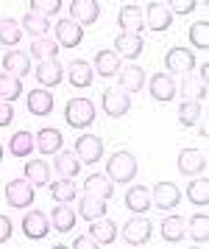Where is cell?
Listing matches in <instances>:
<instances>
[{
	"mask_svg": "<svg viewBox=\"0 0 209 249\" xmlns=\"http://www.w3.org/2000/svg\"><path fill=\"white\" fill-rule=\"evenodd\" d=\"M137 171H140V165H137V157H134L131 151H114L109 160H106V177H109L112 182H134V177H137Z\"/></svg>",
	"mask_w": 209,
	"mask_h": 249,
	"instance_id": "cell-1",
	"label": "cell"
},
{
	"mask_svg": "<svg viewBox=\"0 0 209 249\" xmlns=\"http://www.w3.org/2000/svg\"><path fill=\"white\" fill-rule=\"evenodd\" d=\"M64 121H67V126H73L78 132L89 129L95 124V104L89 98H70L64 107Z\"/></svg>",
	"mask_w": 209,
	"mask_h": 249,
	"instance_id": "cell-2",
	"label": "cell"
},
{
	"mask_svg": "<svg viewBox=\"0 0 209 249\" xmlns=\"http://www.w3.org/2000/svg\"><path fill=\"white\" fill-rule=\"evenodd\" d=\"M6 204L9 207H17V210H28L33 204V196H36V188H33L28 179H11L6 182Z\"/></svg>",
	"mask_w": 209,
	"mask_h": 249,
	"instance_id": "cell-3",
	"label": "cell"
},
{
	"mask_svg": "<svg viewBox=\"0 0 209 249\" xmlns=\"http://www.w3.org/2000/svg\"><path fill=\"white\" fill-rule=\"evenodd\" d=\"M151 235H154V224H151V218H145L143 213H134V218H129L126 227H123V241L131 244V247L148 244Z\"/></svg>",
	"mask_w": 209,
	"mask_h": 249,
	"instance_id": "cell-4",
	"label": "cell"
},
{
	"mask_svg": "<svg viewBox=\"0 0 209 249\" xmlns=\"http://www.w3.org/2000/svg\"><path fill=\"white\" fill-rule=\"evenodd\" d=\"M100 107L109 118H126L129 109H131V95L120 87H106L103 95H100Z\"/></svg>",
	"mask_w": 209,
	"mask_h": 249,
	"instance_id": "cell-5",
	"label": "cell"
},
{
	"mask_svg": "<svg viewBox=\"0 0 209 249\" xmlns=\"http://www.w3.org/2000/svg\"><path fill=\"white\" fill-rule=\"evenodd\" d=\"M73 151L78 154V160L84 165H95L98 160H103V137L87 132V135L76 137V148Z\"/></svg>",
	"mask_w": 209,
	"mask_h": 249,
	"instance_id": "cell-6",
	"label": "cell"
},
{
	"mask_svg": "<svg viewBox=\"0 0 209 249\" xmlns=\"http://www.w3.org/2000/svg\"><path fill=\"white\" fill-rule=\"evenodd\" d=\"M165 68L170 76H190L195 70V53L190 48H170L165 53Z\"/></svg>",
	"mask_w": 209,
	"mask_h": 249,
	"instance_id": "cell-7",
	"label": "cell"
},
{
	"mask_svg": "<svg viewBox=\"0 0 209 249\" xmlns=\"http://www.w3.org/2000/svg\"><path fill=\"white\" fill-rule=\"evenodd\" d=\"M148 92H151V98H154V101L170 104L178 95V84L173 81L170 73H154V76L148 79Z\"/></svg>",
	"mask_w": 209,
	"mask_h": 249,
	"instance_id": "cell-8",
	"label": "cell"
},
{
	"mask_svg": "<svg viewBox=\"0 0 209 249\" xmlns=\"http://www.w3.org/2000/svg\"><path fill=\"white\" fill-rule=\"evenodd\" d=\"M178 202H181V191H178L173 182H156L154 191H151V207H159V210H176Z\"/></svg>",
	"mask_w": 209,
	"mask_h": 249,
	"instance_id": "cell-9",
	"label": "cell"
},
{
	"mask_svg": "<svg viewBox=\"0 0 209 249\" xmlns=\"http://www.w3.org/2000/svg\"><path fill=\"white\" fill-rule=\"evenodd\" d=\"M143 17H145V28H151L156 34H162V31H167L173 25V12L165 3H148L143 9Z\"/></svg>",
	"mask_w": 209,
	"mask_h": 249,
	"instance_id": "cell-10",
	"label": "cell"
},
{
	"mask_svg": "<svg viewBox=\"0 0 209 249\" xmlns=\"http://www.w3.org/2000/svg\"><path fill=\"white\" fill-rule=\"evenodd\" d=\"M22 235L31 238V241H42L48 238L50 232V218L42 213V210H28V213L22 215Z\"/></svg>",
	"mask_w": 209,
	"mask_h": 249,
	"instance_id": "cell-11",
	"label": "cell"
},
{
	"mask_svg": "<svg viewBox=\"0 0 209 249\" xmlns=\"http://www.w3.org/2000/svg\"><path fill=\"white\" fill-rule=\"evenodd\" d=\"M33 148L39 154H45V157H53L59 148H64V135L59 129H53V126H45V129H39L33 135Z\"/></svg>",
	"mask_w": 209,
	"mask_h": 249,
	"instance_id": "cell-12",
	"label": "cell"
},
{
	"mask_svg": "<svg viewBox=\"0 0 209 249\" xmlns=\"http://www.w3.org/2000/svg\"><path fill=\"white\" fill-rule=\"evenodd\" d=\"M53 34L62 48H78L84 39V25H78L76 20H59L53 23Z\"/></svg>",
	"mask_w": 209,
	"mask_h": 249,
	"instance_id": "cell-13",
	"label": "cell"
},
{
	"mask_svg": "<svg viewBox=\"0 0 209 249\" xmlns=\"http://www.w3.org/2000/svg\"><path fill=\"white\" fill-rule=\"evenodd\" d=\"M117 25H120V31H129V34H143L145 31L143 6H134V3L120 6V12H117Z\"/></svg>",
	"mask_w": 209,
	"mask_h": 249,
	"instance_id": "cell-14",
	"label": "cell"
},
{
	"mask_svg": "<svg viewBox=\"0 0 209 249\" xmlns=\"http://www.w3.org/2000/svg\"><path fill=\"white\" fill-rule=\"evenodd\" d=\"M36 81H39V87H59L62 84V79H64V68H62V62L59 59H45V62H39L36 65Z\"/></svg>",
	"mask_w": 209,
	"mask_h": 249,
	"instance_id": "cell-15",
	"label": "cell"
},
{
	"mask_svg": "<svg viewBox=\"0 0 209 249\" xmlns=\"http://www.w3.org/2000/svg\"><path fill=\"white\" fill-rule=\"evenodd\" d=\"M178 171L184 177H198L207 171V154L198 148H181L178 151Z\"/></svg>",
	"mask_w": 209,
	"mask_h": 249,
	"instance_id": "cell-16",
	"label": "cell"
},
{
	"mask_svg": "<svg viewBox=\"0 0 209 249\" xmlns=\"http://www.w3.org/2000/svg\"><path fill=\"white\" fill-rule=\"evenodd\" d=\"M100 17V3L98 0H70V20L78 25H92Z\"/></svg>",
	"mask_w": 209,
	"mask_h": 249,
	"instance_id": "cell-17",
	"label": "cell"
},
{
	"mask_svg": "<svg viewBox=\"0 0 209 249\" xmlns=\"http://www.w3.org/2000/svg\"><path fill=\"white\" fill-rule=\"evenodd\" d=\"M25 104H28V112L36 115V118H45V115L53 112V92L48 90V87H33L31 92H28V98H25Z\"/></svg>",
	"mask_w": 209,
	"mask_h": 249,
	"instance_id": "cell-18",
	"label": "cell"
},
{
	"mask_svg": "<svg viewBox=\"0 0 209 249\" xmlns=\"http://www.w3.org/2000/svg\"><path fill=\"white\" fill-rule=\"evenodd\" d=\"M145 48V39L143 34H129V31H120V34L114 36V53L117 56H126V59H137L143 53Z\"/></svg>",
	"mask_w": 209,
	"mask_h": 249,
	"instance_id": "cell-19",
	"label": "cell"
},
{
	"mask_svg": "<svg viewBox=\"0 0 209 249\" xmlns=\"http://www.w3.org/2000/svg\"><path fill=\"white\" fill-rule=\"evenodd\" d=\"M64 70H67V79H70V84H73L76 90L89 87V84H92V79H95V70H92V65H89V62H84V59H73Z\"/></svg>",
	"mask_w": 209,
	"mask_h": 249,
	"instance_id": "cell-20",
	"label": "cell"
},
{
	"mask_svg": "<svg viewBox=\"0 0 209 249\" xmlns=\"http://www.w3.org/2000/svg\"><path fill=\"white\" fill-rule=\"evenodd\" d=\"M117 81H120V90H126L129 95L131 92H140L145 87V68H140V65H126L117 73Z\"/></svg>",
	"mask_w": 209,
	"mask_h": 249,
	"instance_id": "cell-21",
	"label": "cell"
},
{
	"mask_svg": "<svg viewBox=\"0 0 209 249\" xmlns=\"http://www.w3.org/2000/svg\"><path fill=\"white\" fill-rule=\"evenodd\" d=\"M84 193L109 202L112 196H114V182H112L106 174H89L87 179H84Z\"/></svg>",
	"mask_w": 209,
	"mask_h": 249,
	"instance_id": "cell-22",
	"label": "cell"
},
{
	"mask_svg": "<svg viewBox=\"0 0 209 249\" xmlns=\"http://www.w3.org/2000/svg\"><path fill=\"white\" fill-rule=\"evenodd\" d=\"M92 70L103 76V79H112V76H117L120 73V56L114 53V51H98L95 53V62H92Z\"/></svg>",
	"mask_w": 209,
	"mask_h": 249,
	"instance_id": "cell-23",
	"label": "cell"
},
{
	"mask_svg": "<svg viewBox=\"0 0 209 249\" xmlns=\"http://www.w3.org/2000/svg\"><path fill=\"white\" fill-rule=\"evenodd\" d=\"M53 171L56 177H76L78 171H81V160H78L76 151H67V148H59L53 154Z\"/></svg>",
	"mask_w": 209,
	"mask_h": 249,
	"instance_id": "cell-24",
	"label": "cell"
},
{
	"mask_svg": "<svg viewBox=\"0 0 209 249\" xmlns=\"http://www.w3.org/2000/svg\"><path fill=\"white\" fill-rule=\"evenodd\" d=\"M3 70L6 73H11V76H28L31 73V56L28 53H22V51H14L11 48L9 53L3 56Z\"/></svg>",
	"mask_w": 209,
	"mask_h": 249,
	"instance_id": "cell-25",
	"label": "cell"
},
{
	"mask_svg": "<svg viewBox=\"0 0 209 249\" xmlns=\"http://www.w3.org/2000/svg\"><path fill=\"white\" fill-rule=\"evenodd\" d=\"M126 207L131 213H148L151 210V191L145 185H131L126 191Z\"/></svg>",
	"mask_w": 209,
	"mask_h": 249,
	"instance_id": "cell-26",
	"label": "cell"
},
{
	"mask_svg": "<svg viewBox=\"0 0 209 249\" xmlns=\"http://www.w3.org/2000/svg\"><path fill=\"white\" fill-rule=\"evenodd\" d=\"M48 218H50V230H59V232H70V230H73V227H76V210H73V207H70V204H56L53 207V213L48 215Z\"/></svg>",
	"mask_w": 209,
	"mask_h": 249,
	"instance_id": "cell-27",
	"label": "cell"
},
{
	"mask_svg": "<svg viewBox=\"0 0 209 249\" xmlns=\"http://www.w3.org/2000/svg\"><path fill=\"white\" fill-rule=\"evenodd\" d=\"M48 188H50L53 202H62V204H70L78 196V188L73 182V177H59L56 182H48Z\"/></svg>",
	"mask_w": 209,
	"mask_h": 249,
	"instance_id": "cell-28",
	"label": "cell"
},
{
	"mask_svg": "<svg viewBox=\"0 0 209 249\" xmlns=\"http://www.w3.org/2000/svg\"><path fill=\"white\" fill-rule=\"evenodd\" d=\"M20 28L25 31V34H31V36H48V31L53 28V23H50V20H48L45 14L28 12V14H22Z\"/></svg>",
	"mask_w": 209,
	"mask_h": 249,
	"instance_id": "cell-29",
	"label": "cell"
},
{
	"mask_svg": "<svg viewBox=\"0 0 209 249\" xmlns=\"http://www.w3.org/2000/svg\"><path fill=\"white\" fill-rule=\"evenodd\" d=\"M187 199H190V204H195V207H207V204H209V179L204 177V174L190 177Z\"/></svg>",
	"mask_w": 209,
	"mask_h": 249,
	"instance_id": "cell-30",
	"label": "cell"
},
{
	"mask_svg": "<svg viewBox=\"0 0 209 249\" xmlns=\"http://www.w3.org/2000/svg\"><path fill=\"white\" fill-rule=\"evenodd\" d=\"M25 179L33 188H45L50 182V165L45 160H25Z\"/></svg>",
	"mask_w": 209,
	"mask_h": 249,
	"instance_id": "cell-31",
	"label": "cell"
},
{
	"mask_svg": "<svg viewBox=\"0 0 209 249\" xmlns=\"http://www.w3.org/2000/svg\"><path fill=\"white\" fill-rule=\"evenodd\" d=\"M159 227H162V238H165L167 244H178L187 235V221L181 215H165V221Z\"/></svg>",
	"mask_w": 209,
	"mask_h": 249,
	"instance_id": "cell-32",
	"label": "cell"
},
{
	"mask_svg": "<svg viewBox=\"0 0 209 249\" xmlns=\"http://www.w3.org/2000/svg\"><path fill=\"white\" fill-rule=\"evenodd\" d=\"M89 235L98 241V247H100V244H114V238H117V224H114L112 218H106V215H100V218L92 221Z\"/></svg>",
	"mask_w": 209,
	"mask_h": 249,
	"instance_id": "cell-33",
	"label": "cell"
},
{
	"mask_svg": "<svg viewBox=\"0 0 209 249\" xmlns=\"http://www.w3.org/2000/svg\"><path fill=\"white\" fill-rule=\"evenodd\" d=\"M204 118V101H195V98H184L181 107H178V124L193 129Z\"/></svg>",
	"mask_w": 209,
	"mask_h": 249,
	"instance_id": "cell-34",
	"label": "cell"
},
{
	"mask_svg": "<svg viewBox=\"0 0 209 249\" xmlns=\"http://www.w3.org/2000/svg\"><path fill=\"white\" fill-rule=\"evenodd\" d=\"M106 199H98V196H89V193H84L81 196V204H78V213H81V218L84 221H95V218H100V215H106Z\"/></svg>",
	"mask_w": 209,
	"mask_h": 249,
	"instance_id": "cell-35",
	"label": "cell"
},
{
	"mask_svg": "<svg viewBox=\"0 0 209 249\" xmlns=\"http://www.w3.org/2000/svg\"><path fill=\"white\" fill-rule=\"evenodd\" d=\"M36 62H45V59H56L59 56V42L56 39H48V36H33L31 42V53Z\"/></svg>",
	"mask_w": 209,
	"mask_h": 249,
	"instance_id": "cell-36",
	"label": "cell"
},
{
	"mask_svg": "<svg viewBox=\"0 0 209 249\" xmlns=\"http://www.w3.org/2000/svg\"><path fill=\"white\" fill-rule=\"evenodd\" d=\"M9 151L14 154V157H31L33 154V135L31 132H14V135L9 137Z\"/></svg>",
	"mask_w": 209,
	"mask_h": 249,
	"instance_id": "cell-37",
	"label": "cell"
},
{
	"mask_svg": "<svg viewBox=\"0 0 209 249\" xmlns=\"http://www.w3.org/2000/svg\"><path fill=\"white\" fill-rule=\"evenodd\" d=\"M22 95V79L11 73H0V101H17Z\"/></svg>",
	"mask_w": 209,
	"mask_h": 249,
	"instance_id": "cell-38",
	"label": "cell"
},
{
	"mask_svg": "<svg viewBox=\"0 0 209 249\" xmlns=\"http://www.w3.org/2000/svg\"><path fill=\"white\" fill-rule=\"evenodd\" d=\"M20 39H22L20 23H17V20H11V17H3V20H0V45L14 48Z\"/></svg>",
	"mask_w": 209,
	"mask_h": 249,
	"instance_id": "cell-39",
	"label": "cell"
},
{
	"mask_svg": "<svg viewBox=\"0 0 209 249\" xmlns=\"http://www.w3.org/2000/svg\"><path fill=\"white\" fill-rule=\"evenodd\" d=\"M187 232L193 235L195 244H207V238H209V215L207 213H195L187 221Z\"/></svg>",
	"mask_w": 209,
	"mask_h": 249,
	"instance_id": "cell-40",
	"label": "cell"
},
{
	"mask_svg": "<svg viewBox=\"0 0 209 249\" xmlns=\"http://www.w3.org/2000/svg\"><path fill=\"white\" fill-rule=\"evenodd\" d=\"M190 42L198 51H207L209 48V23L207 20H198V23L190 25Z\"/></svg>",
	"mask_w": 209,
	"mask_h": 249,
	"instance_id": "cell-41",
	"label": "cell"
},
{
	"mask_svg": "<svg viewBox=\"0 0 209 249\" xmlns=\"http://www.w3.org/2000/svg\"><path fill=\"white\" fill-rule=\"evenodd\" d=\"M178 90H181L184 98H195V101H204V98H207V84H204V81H193L190 76L181 81Z\"/></svg>",
	"mask_w": 209,
	"mask_h": 249,
	"instance_id": "cell-42",
	"label": "cell"
},
{
	"mask_svg": "<svg viewBox=\"0 0 209 249\" xmlns=\"http://www.w3.org/2000/svg\"><path fill=\"white\" fill-rule=\"evenodd\" d=\"M59 9H62V0H31V12L45 14V17L59 14Z\"/></svg>",
	"mask_w": 209,
	"mask_h": 249,
	"instance_id": "cell-43",
	"label": "cell"
},
{
	"mask_svg": "<svg viewBox=\"0 0 209 249\" xmlns=\"http://www.w3.org/2000/svg\"><path fill=\"white\" fill-rule=\"evenodd\" d=\"M165 6L170 9L173 14H193L195 12V6H198V0H165Z\"/></svg>",
	"mask_w": 209,
	"mask_h": 249,
	"instance_id": "cell-44",
	"label": "cell"
},
{
	"mask_svg": "<svg viewBox=\"0 0 209 249\" xmlns=\"http://www.w3.org/2000/svg\"><path fill=\"white\" fill-rule=\"evenodd\" d=\"M14 121V107L11 101H0V126H9Z\"/></svg>",
	"mask_w": 209,
	"mask_h": 249,
	"instance_id": "cell-45",
	"label": "cell"
},
{
	"mask_svg": "<svg viewBox=\"0 0 209 249\" xmlns=\"http://www.w3.org/2000/svg\"><path fill=\"white\" fill-rule=\"evenodd\" d=\"M11 232H14V224H11L9 215H0V244H6L11 238Z\"/></svg>",
	"mask_w": 209,
	"mask_h": 249,
	"instance_id": "cell-46",
	"label": "cell"
},
{
	"mask_svg": "<svg viewBox=\"0 0 209 249\" xmlns=\"http://www.w3.org/2000/svg\"><path fill=\"white\" fill-rule=\"evenodd\" d=\"M73 247L76 249H95L98 247V241H95L92 235H78L76 241H73Z\"/></svg>",
	"mask_w": 209,
	"mask_h": 249,
	"instance_id": "cell-47",
	"label": "cell"
},
{
	"mask_svg": "<svg viewBox=\"0 0 209 249\" xmlns=\"http://www.w3.org/2000/svg\"><path fill=\"white\" fill-rule=\"evenodd\" d=\"M207 76H209V65H201V68H198V81L207 84Z\"/></svg>",
	"mask_w": 209,
	"mask_h": 249,
	"instance_id": "cell-48",
	"label": "cell"
},
{
	"mask_svg": "<svg viewBox=\"0 0 209 249\" xmlns=\"http://www.w3.org/2000/svg\"><path fill=\"white\" fill-rule=\"evenodd\" d=\"M0 160H3V146H0Z\"/></svg>",
	"mask_w": 209,
	"mask_h": 249,
	"instance_id": "cell-49",
	"label": "cell"
}]
</instances>
